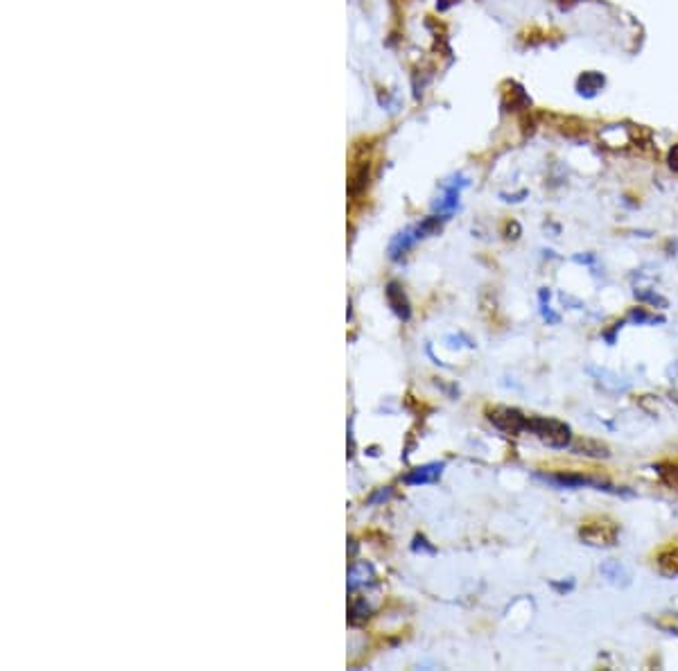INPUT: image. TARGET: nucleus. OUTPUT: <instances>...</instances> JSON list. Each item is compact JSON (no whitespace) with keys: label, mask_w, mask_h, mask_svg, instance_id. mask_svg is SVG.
I'll return each instance as SVG.
<instances>
[{"label":"nucleus","mask_w":678,"mask_h":671,"mask_svg":"<svg viewBox=\"0 0 678 671\" xmlns=\"http://www.w3.org/2000/svg\"><path fill=\"white\" fill-rule=\"evenodd\" d=\"M527 429L536 434L543 443L550 448H568L572 443V429L561 423L557 418H545V416H529Z\"/></svg>","instance_id":"nucleus-1"},{"label":"nucleus","mask_w":678,"mask_h":671,"mask_svg":"<svg viewBox=\"0 0 678 671\" xmlns=\"http://www.w3.org/2000/svg\"><path fill=\"white\" fill-rule=\"evenodd\" d=\"M619 526L608 517H588L579 526V538L590 547H613L617 543Z\"/></svg>","instance_id":"nucleus-2"},{"label":"nucleus","mask_w":678,"mask_h":671,"mask_svg":"<svg viewBox=\"0 0 678 671\" xmlns=\"http://www.w3.org/2000/svg\"><path fill=\"white\" fill-rule=\"evenodd\" d=\"M486 416H489V420L495 427L507 434H518L522 429H527V420H529V416H524L522 411L513 407H491L486 411Z\"/></svg>","instance_id":"nucleus-3"},{"label":"nucleus","mask_w":678,"mask_h":671,"mask_svg":"<svg viewBox=\"0 0 678 671\" xmlns=\"http://www.w3.org/2000/svg\"><path fill=\"white\" fill-rule=\"evenodd\" d=\"M385 294H387L389 308L394 310V314L398 316V319L400 321H409V316H412V305H409L407 294H405L403 287H400L398 283H389Z\"/></svg>","instance_id":"nucleus-4"},{"label":"nucleus","mask_w":678,"mask_h":671,"mask_svg":"<svg viewBox=\"0 0 678 671\" xmlns=\"http://www.w3.org/2000/svg\"><path fill=\"white\" fill-rule=\"evenodd\" d=\"M443 464H425V466H418L414 471H409L405 475L403 482L407 486H423V484H434L439 477L443 473Z\"/></svg>","instance_id":"nucleus-5"},{"label":"nucleus","mask_w":678,"mask_h":671,"mask_svg":"<svg viewBox=\"0 0 678 671\" xmlns=\"http://www.w3.org/2000/svg\"><path fill=\"white\" fill-rule=\"evenodd\" d=\"M369 583H376V572L371 568L369 563L360 561V563H353L351 570H348V590L355 592L358 588H364Z\"/></svg>","instance_id":"nucleus-6"},{"label":"nucleus","mask_w":678,"mask_h":671,"mask_svg":"<svg viewBox=\"0 0 678 671\" xmlns=\"http://www.w3.org/2000/svg\"><path fill=\"white\" fill-rule=\"evenodd\" d=\"M423 235L418 233V228H407V231H403L400 235L394 237V242H391L389 246V256H391V260H400L409 249H412L418 239H421Z\"/></svg>","instance_id":"nucleus-7"},{"label":"nucleus","mask_w":678,"mask_h":671,"mask_svg":"<svg viewBox=\"0 0 678 671\" xmlns=\"http://www.w3.org/2000/svg\"><path fill=\"white\" fill-rule=\"evenodd\" d=\"M572 450H575L577 455H584L590 459H608V445L601 443V441L595 438H577L575 443H572Z\"/></svg>","instance_id":"nucleus-8"},{"label":"nucleus","mask_w":678,"mask_h":671,"mask_svg":"<svg viewBox=\"0 0 678 671\" xmlns=\"http://www.w3.org/2000/svg\"><path fill=\"white\" fill-rule=\"evenodd\" d=\"M540 479H545L547 484H554L559 488H579V486H599V482L584 475H540Z\"/></svg>","instance_id":"nucleus-9"},{"label":"nucleus","mask_w":678,"mask_h":671,"mask_svg":"<svg viewBox=\"0 0 678 671\" xmlns=\"http://www.w3.org/2000/svg\"><path fill=\"white\" fill-rule=\"evenodd\" d=\"M658 565V572L663 574V577H678V545H670V547H665L661 554H658L656 559Z\"/></svg>","instance_id":"nucleus-10"},{"label":"nucleus","mask_w":678,"mask_h":671,"mask_svg":"<svg viewBox=\"0 0 678 671\" xmlns=\"http://www.w3.org/2000/svg\"><path fill=\"white\" fill-rule=\"evenodd\" d=\"M371 608L367 606L364 599H355L351 603V624H360L362 619H369Z\"/></svg>","instance_id":"nucleus-11"},{"label":"nucleus","mask_w":678,"mask_h":671,"mask_svg":"<svg viewBox=\"0 0 678 671\" xmlns=\"http://www.w3.org/2000/svg\"><path fill=\"white\" fill-rule=\"evenodd\" d=\"M656 624L670 633H678V612H667V615H663Z\"/></svg>","instance_id":"nucleus-12"},{"label":"nucleus","mask_w":678,"mask_h":671,"mask_svg":"<svg viewBox=\"0 0 678 671\" xmlns=\"http://www.w3.org/2000/svg\"><path fill=\"white\" fill-rule=\"evenodd\" d=\"M631 319H633V321H638V323H644V321H663V319H654V316H649L642 308H635V310L631 312Z\"/></svg>","instance_id":"nucleus-13"},{"label":"nucleus","mask_w":678,"mask_h":671,"mask_svg":"<svg viewBox=\"0 0 678 671\" xmlns=\"http://www.w3.org/2000/svg\"><path fill=\"white\" fill-rule=\"evenodd\" d=\"M667 161H670V165H672L674 170H678V145H674V147L670 149V156H667Z\"/></svg>","instance_id":"nucleus-14"}]
</instances>
